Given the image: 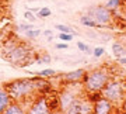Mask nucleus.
<instances>
[{
  "label": "nucleus",
  "mask_w": 126,
  "mask_h": 114,
  "mask_svg": "<svg viewBox=\"0 0 126 114\" xmlns=\"http://www.w3.org/2000/svg\"><path fill=\"white\" fill-rule=\"evenodd\" d=\"M3 87L7 90V93L11 97V100L27 103V104H30L32 99L39 94L38 93V87H36L35 76L14 79V80L6 82L3 85Z\"/></svg>",
  "instance_id": "obj_1"
},
{
  "label": "nucleus",
  "mask_w": 126,
  "mask_h": 114,
  "mask_svg": "<svg viewBox=\"0 0 126 114\" xmlns=\"http://www.w3.org/2000/svg\"><path fill=\"white\" fill-rule=\"evenodd\" d=\"M109 79H111L109 70L104 66H99V68L87 70L83 80H81V85H83V89L86 91V94L101 93V90L105 87V85L108 83Z\"/></svg>",
  "instance_id": "obj_2"
},
{
  "label": "nucleus",
  "mask_w": 126,
  "mask_h": 114,
  "mask_svg": "<svg viewBox=\"0 0 126 114\" xmlns=\"http://www.w3.org/2000/svg\"><path fill=\"white\" fill-rule=\"evenodd\" d=\"M9 64L23 68V66H28L35 62V54H32V48L25 42H18L9 54L3 56Z\"/></svg>",
  "instance_id": "obj_3"
},
{
  "label": "nucleus",
  "mask_w": 126,
  "mask_h": 114,
  "mask_svg": "<svg viewBox=\"0 0 126 114\" xmlns=\"http://www.w3.org/2000/svg\"><path fill=\"white\" fill-rule=\"evenodd\" d=\"M87 14L97 23L98 27H111L115 21V11L107 9L102 4L90 7Z\"/></svg>",
  "instance_id": "obj_4"
},
{
  "label": "nucleus",
  "mask_w": 126,
  "mask_h": 114,
  "mask_svg": "<svg viewBox=\"0 0 126 114\" xmlns=\"http://www.w3.org/2000/svg\"><path fill=\"white\" fill-rule=\"evenodd\" d=\"M125 89L126 87L123 85V82L118 80V79H109L108 83L105 85V87L101 90V96L108 99L109 101H112L115 106H121Z\"/></svg>",
  "instance_id": "obj_5"
},
{
  "label": "nucleus",
  "mask_w": 126,
  "mask_h": 114,
  "mask_svg": "<svg viewBox=\"0 0 126 114\" xmlns=\"http://www.w3.org/2000/svg\"><path fill=\"white\" fill-rule=\"evenodd\" d=\"M27 114H53L49 106V97L46 94L34 97L27 107Z\"/></svg>",
  "instance_id": "obj_6"
},
{
  "label": "nucleus",
  "mask_w": 126,
  "mask_h": 114,
  "mask_svg": "<svg viewBox=\"0 0 126 114\" xmlns=\"http://www.w3.org/2000/svg\"><path fill=\"white\" fill-rule=\"evenodd\" d=\"M116 106L108 99L99 96L95 101H93V114H115Z\"/></svg>",
  "instance_id": "obj_7"
},
{
  "label": "nucleus",
  "mask_w": 126,
  "mask_h": 114,
  "mask_svg": "<svg viewBox=\"0 0 126 114\" xmlns=\"http://www.w3.org/2000/svg\"><path fill=\"white\" fill-rule=\"evenodd\" d=\"M86 72L87 70L84 68H79V69H74V70H70V72L64 73L62 76L63 83H66V85H77V83H81Z\"/></svg>",
  "instance_id": "obj_8"
},
{
  "label": "nucleus",
  "mask_w": 126,
  "mask_h": 114,
  "mask_svg": "<svg viewBox=\"0 0 126 114\" xmlns=\"http://www.w3.org/2000/svg\"><path fill=\"white\" fill-rule=\"evenodd\" d=\"M79 96V94H76V93H73L72 90H69V85L66 89H63L62 91H60V94H59V104H60V111H64V110L67 109V106L72 103L76 97Z\"/></svg>",
  "instance_id": "obj_9"
},
{
  "label": "nucleus",
  "mask_w": 126,
  "mask_h": 114,
  "mask_svg": "<svg viewBox=\"0 0 126 114\" xmlns=\"http://www.w3.org/2000/svg\"><path fill=\"white\" fill-rule=\"evenodd\" d=\"M27 103H21V101H11L7 109L4 110L3 114H27Z\"/></svg>",
  "instance_id": "obj_10"
},
{
  "label": "nucleus",
  "mask_w": 126,
  "mask_h": 114,
  "mask_svg": "<svg viewBox=\"0 0 126 114\" xmlns=\"http://www.w3.org/2000/svg\"><path fill=\"white\" fill-rule=\"evenodd\" d=\"M18 42H20V41H18L16 37H11V35L7 37L4 41L1 42V55H3V56H6V55L10 52V51L13 49L14 46L17 45Z\"/></svg>",
  "instance_id": "obj_11"
},
{
  "label": "nucleus",
  "mask_w": 126,
  "mask_h": 114,
  "mask_svg": "<svg viewBox=\"0 0 126 114\" xmlns=\"http://www.w3.org/2000/svg\"><path fill=\"white\" fill-rule=\"evenodd\" d=\"M79 114H93V101H91L87 96L80 97Z\"/></svg>",
  "instance_id": "obj_12"
},
{
  "label": "nucleus",
  "mask_w": 126,
  "mask_h": 114,
  "mask_svg": "<svg viewBox=\"0 0 126 114\" xmlns=\"http://www.w3.org/2000/svg\"><path fill=\"white\" fill-rule=\"evenodd\" d=\"M11 97H10V94L7 93V90H6L4 87H0V114L4 113V110L7 109V106L11 103Z\"/></svg>",
  "instance_id": "obj_13"
},
{
  "label": "nucleus",
  "mask_w": 126,
  "mask_h": 114,
  "mask_svg": "<svg viewBox=\"0 0 126 114\" xmlns=\"http://www.w3.org/2000/svg\"><path fill=\"white\" fill-rule=\"evenodd\" d=\"M28 73L32 75V76H41V78H46V79H52V78H55V76L59 75L55 69H50V68H45V69H42V70H38V72L28 70Z\"/></svg>",
  "instance_id": "obj_14"
},
{
  "label": "nucleus",
  "mask_w": 126,
  "mask_h": 114,
  "mask_svg": "<svg viewBox=\"0 0 126 114\" xmlns=\"http://www.w3.org/2000/svg\"><path fill=\"white\" fill-rule=\"evenodd\" d=\"M112 54H113V56H115L116 59H119V58H122V56H126L125 45L121 44V42H113L112 44Z\"/></svg>",
  "instance_id": "obj_15"
},
{
  "label": "nucleus",
  "mask_w": 126,
  "mask_h": 114,
  "mask_svg": "<svg viewBox=\"0 0 126 114\" xmlns=\"http://www.w3.org/2000/svg\"><path fill=\"white\" fill-rule=\"evenodd\" d=\"M79 107H80V96H77L74 100L67 106V109L64 110V114H79Z\"/></svg>",
  "instance_id": "obj_16"
},
{
  "label": "nucleus",
  "mask_w": 126,
  "mask_h": 114,
  "mask_svg": "<svg viewBox=\"0 0 126 114\" xmlns=\"http://www.w3.org/2000/svg\"><path fill=\"white\" fill-rule=\"evenodd\" d=\"M80 24L81 25H84V27H87V28H97L98 27L97 23H95L88 14H83V16H80Z\"/></svg>",
  "instance_id": "obj_17"
},
{
  "label": "nucleus",
  "mask_w": 126,
  "mask_h": 114,
  "mask_svg": "<svg viewBox=\"0 0 126 114\" xmlns=\"http://www.w3.org/2000/svg\"><path fill=\"white\" fill-rule=\"evenodd\" d=\"M52 62V58L48 52H42L39 55H35V64H39V65H49Z\"/></svg>",
  "instance_id": "obj_18"
},
{
  "label": "nucleus",
  "mask_w": 126,
  "mask_h": 114,
  "mask_svg": "<svg viewBox=\"0 0 126 114\" xmlns=\"http://www.w3.org/2000/svg\"><path fill=\"white\" fill-rule=\"evenodd\" d=\"M55 28H56L59 32H69V34H73V35H76L77 34L74 28H72L70 25H66V24H56Z\"/></svg>",
  "instance_id": "obj_19"
},
{
  "label": "nucleus",
  "mask_w": 126,
  "mask_h": 114,
  "mask_svg": "<svg viewBox=\"0 0 126 114\" xmlns=\"http://www.w3.org/2000/svg\"><path fill=\"white\" fill-rule=\"evenodd\" d=\"M41 34H42V31L38 30V28H32V30H28V31L24 32V35L27 37L28 40H36Z\"/></svg>",
  "instance_id": "obj_20"
},
{
  "label": "nucleus",
  "mask_w": 126,
  "mask_h": 114,
  "mask_svg": "<svg viewBox=\"0 0 126 114\" xmlns=\"http://www.w3.org/2000/svg\"><path fill=\"white\" fill-rule=\"evenodd\" d=\"M121 6H122V0H108V1L105 3V7L109 9V10H112V11L118 10Z\"/></svg>",
  "instance_id": "obj_21"
},
{
  "label": "nucleus",
  "mask_w": 126,
  "mask_h": 114,
  "mask_svg": "<svg viewBox=\"0 0 126 114\" xmlns=\"http://www.w3.org/2000/svg\"><path fill=\"white\" fill-rule=\"evenodd\" d=\"M77 48H79V51H81V52H86V54H93V49L90 48V45H87V44H84L83 41H77Z\"/></svg>",
  "instance_id": "obj_22"
},
{
  "label": "nucleus",
  "mask_w": 126,
  "mask_h": 114,
  "mask_svg": "<svg viewBox=\"0 0 126 114\" xmlns=\"http://www.w3.org/2000/svg\"><path fill=\"white\" fill-rule=\"evenodd\" d=\"M38 17L39 18H46L49 17L50 14H52V10L49 9V7H39V11H38Z\"/></svg>",
  "instance_id": "obj_23"
},
{
  "label": "nucleus",
  "mask_w": 126,
  "mask_h": 114,
  "mask_svg": "<svg viewBox=\"0 0 126 114\" xmlns=\"http://www.w3.org/2000/svg\"><path fill=\"white\" fill-rule=\"evenodd\" d=\"M59 40L63 42H72L73 38H74V35L73 34H69V32H60V34H58Z\"/></svg>",
  "instance_id": "obj_24"
},
{
  "label": "nucleus",
  "mask_w": 126,
  "mask_h": 114,
  "mask_svg": "<svg viewBox=\"0 0 126 114\" xmlns=\"http://www.w3.org/2000/svg\"><path fill=\"white\" fill-rule=\"evenodd\" d=\"M104 54H105V49H104L102 46H95L94 49H93V55H94L95 58H101V56H104Z\"/></svg>",
  "instance_id": "obj_25"
},
{
  "label": "nucleus",
  "mask_w": 126,
  "mask_h": 114,
  "mask_svg": "<svg viewBox=\"0 0 126 114\" xmlns=\"http://www.w3.org/2000/svg\"><path fill=\"white\" fill-rule=\"evenodd\" d=\"M24 18H25V20H28V21H31V23H35V21H36L35 14L32 13L31 10H27V11L24 13Z\"/></svg>",
  "instance_id": "obj_26"
},
{
  "label": "nucleus",
  "mask_w": 126,
  "mask_h": 114,
  "mask_svg": "<svg viewBox=\"0 0 126 114\" xmlns=\"http://www.w3.org/2000/svg\"><path fill=\"white\" fill-rule=\"evenodd\" d=\"M17 28L20 30V31L25 32V31H28V30H32V28H34V24H27V23H23V24H18V25H17Z\"/></svg>",
  "instance_id": "obj_27"
},
{
  "label": "nucleus",
  "mask_w": 126,
  "mask_h": 114,
  "mask_svg": "<svg viewBox=\"0 0 126 114\" xmlns=\"http://www.w3.org/2000/svg\"><path fill=\"white\" fill-rule=\"evenodd\" d=\"M121 110L126 113V89H125V93H123V97H122V101H121Z\"/></svg>",
  "instance_id": "obj_28"
},
{
  "label": "nucleus",
  "mask_w": 126,
  "mask_h": 114,
  "mask_svg": "<svg viewBox=\"0 0 126 114\" xmlns=\"http://www.w3.org/2000/svg\"><path fill=\"white\" fill-rule=\"evenodd\" d=\"M69 42H58V44H56V45H55V48H56V49H67L69 48V45H67Z\"/></svg>",
  "instance_id": "obj_29"
},
{
  "label": "nucleus",
  "mask_w": 126,
  "mask_h": 114,
  "mask_svg": "<svg viewBox=\"0 0 126 114\" xmlns=\"http://www.w3.org/2000/svg\"><path fill=\"white\" fill-rule=\"evenodd\" d=\"M52 30H45V31H42V35H45V37H52Z\"/></svg>",
  "instance_id": "obj_30"
},
{
  "label": "nucleus",
  "mask_w": 126,
  "mask_h": 114,
  "mask_svg": "<svg viewBox=\"0 0 126 114\" xmlns=\"http://www.w3.org/2000/svg\"><path fill=\"white\" fill-rule=\"evenodd\" d=\"M118 61H119V64H121L122 66H125L126 68V56H122V58H119Z\"/></svg>",
  "instance_id": "obj_31"
}]
</instances>
